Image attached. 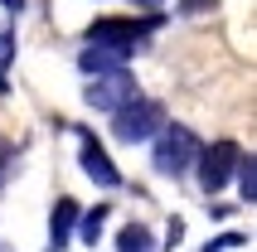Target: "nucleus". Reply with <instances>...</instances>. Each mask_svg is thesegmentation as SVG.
Instances as JSON below:
<instances>
[{
	"label": "nucleus",
	"mask_w": 257,
	"mask_h": 252,
	"mask_svg": "<svg viewBox=\"0 0 257 252\" xmlns=\"http://www.w3.org/2000/svg\"><path fill=\"white\" fill-rule=\"evenodd\" d=\"M141 92V83L131 78V68H107V73H87V92H83V102L92 107V112H116L121 102H131Z\"/></svg>",
	"instance_id": "4"
},
{
	"label": "nucleus",
	"mask_w": 257,
	"mask_h": 252,
	"mask_svg": "<svg viewBox=\"0 0 257 252\" xmlns=\"http://www.w3.org/2000/svg\"><path fill=\"white\" fill-rule=\"evenodd\" d=\"M10 160H15V146H10V141H5V136H0V170L10 165Z\"/></svg>",
	"instance_id": "14"
},
{
	"label": "nucleus",
	"mask_w": 257,
	"mask_h": 252,
	"mask_svg": "<svg viewBox=\"0 0 257 252\" xmlns=\"http://www.w3.org/2000/svg\"><path fill=\"white\" fill-rule=\"evenodd\" d=\"M209 247L214 252H233V247H247L243 233H218V238H209Z\"/></svg>",
	"instance_id": "12"
},
{
	"label": "nucleus",
	"mask_w": 257,
	"mask_h": 252,
	"mask_svg": "<svg viewBox=\"0 0 257 252\" xmlns=\"http://www.w3.org/2000/svg\"><path fill=\"white\" fill-rule=\"evenodd\" d=\"M233 180H238V194H243V204L252 209V204H257V160H252V151L238 155V170H233Z\"/></svg>",
	"instance_id": "9"
},
{
	"label": "nucleus",
	"mask_w": 257,
	"mask_h": 252,
	"mask_svg": "<svg viewBox=\"0 0 257 252\" xmlns=\"http://www.w3.org/2000/svg\"><path fill=\"white\" fill-rule=\"evenodd\" d=\"M112 116V131H116V141H126V146H141V141H151L160 131V121H165V107H160L156 97H136L131 102H121L116 112H107Z\"/></svg>",
	"instance_id": "3"
},
{
	"label": "nucleus",
	"mask_w": 257,
	"mask_h": 252,
	"mask_svg": "<svg viewBox=\"0 0 257 252\" xmlns=\"http://www.w3.org/2000/svg\"><path fill=\"white\" fill-rule=\"evenodd\" d=\"M0 5H5V15H10V20H15V15H25V0H0Z\"/></svg>",
	"instance_id": "15"
},
{
	"label": "nucleus",
	"mask_w": 257,
	"mask_h": 252,
	"mask_svg": "<svg viewBox=\"0 0 257 252\" xmlns=\"http://www.w3.org/2000/svg\"><path fill=\"white\" fill-rule=\"evenodd\" d=\"M165 25V15H102V20H92V25L83 29V44H92V49H107V54H116L121 63H131V58L141 54L146 44L156 39V29Z\"/></svg>",
	"instance_id": "1"
},
{
	"label": "nucleus",
	"mask_w": 257,
	"mask_h": 252,
	"mask_svg": "<svg viewBox=\"0 0 257 252\" xmlns=\"http://www.w3.org/2000/svg\"><path fill=\"white\" fill-rule=\"evenodd\" d=\"M107 213H112L107 204H92V209H78V223H73V228H78V238H83L87 247H97L102 228H107Z\"/></svg>",
	"instance_id": "8"
},
{
	"label": "nucleus",
	"mask_w": 257,
	"mask_h": 252,
	"mask_svg": "<svg viewBox=\"0 0 257 252\" xmlns=\"http://www.w3.org/2000/svg\"><path fill=\"white\" fill-rule=\"evenodd\" d=\"M214 5H218V0H180L175 10L185 15V20H194V15H209V10H214Z\"/></svg>",
	"instance_id": "13"
},
{
	"label": "nucleus",
	"mask_w": 257,
	"mask_h": 252,
	"mask_svg": "<svg viewBox=\"0 0 257 252\" xmlns=\"http://www.w3.org/2000/svg\"><path fill=\"white\" fill-rule=\"evenodd\" d=\"M116 247H126V252H151L156 247V233L146 223H126L121 233H116Z\"/></svg>",
	"instance_id": "10"
},
{
	"label": "nucleus",
	"mask_w": 257,
	"mask_h": 252,
	"mask_svg": "<svg viewBox=\"0 0 257 252\" xmlns=\"http://www.w3.org/2000/svg\"><path fill=\"white\" fill-rule=\"evenodd\" d=\"M78 160H83V175L102 189H121V170L112 165V155L102 151V141L92 131H78Z\"/></svg>",
	"instance_id": "6"
},
{
	"label": "nucleus",
	"mask_w": 257,
	"mask_h": 252,
	"mask_svg": "<svg viewBox=\"0 0 257 252\" xmlns=\"http://www.w3.org/2000/svg\"><path fill=\"white\" fill-rule=\"evenodd\" d=\"M5 87H10V83H5V73H0V92H5Z\"/></svg>",
	"instance_id": "17"
},
{
	"label": "nucleus",
	"mask_w": 257,
	"mask_h": 252,
	"mask_svg": "<svg viewBox=\"0 0 257 252\" xmlns=\"http://www.w3.org/2000/svg\"><path fill=\"white\" fill-rule=\"evenodd\" d=\"M194 155H199V136L180 121H160V131L151 136V165L156 175L165 180H180L189 165H194Z\"/></svg>",
	"instance_id": "2"
},
{
	"label": "nucleus",
	"mask_w": 257,
	"mask_h": 252,
	"mask_svg": "<svg viewBox=\"0 0 257 252\" xmlns=\"http://www.w3.org/2000/svg\"><path fill=\"white\" fill-rule=\"evenodd\" d=\"M238 155H243V146L238 141H214V146H199V155H194V180H199L204 194H218L223 184L233 180V170H238Z\"/></svg>",
	"instance_id": "5"
},
{
	"label": "nucleus",
	"mask_w": 257,
	"mask_h": 252,
	"mask_svg": "<svg viewBox=\"0 0 257 252\" xmlns=\"http://www.w3.org/2000/svg\"><path fill=\"white\" fill-rule=\"evenodd\" d=\"M73 223H78V199L63 194V199L54 204V213H49V247H68Z\"/></svg>",
	"instance_id": "7"
},
{
	"label": "nucleus",
	"mask_w": 257,
	"mask_h": 252,
	"mask_svg": "<svg viewBox=\"0 0 257 252\" xmlns=\"http://www.w3.org/2000/svg\"><path fill=\"white\" fill-rule=\"evenodd\" d=\"M15 63V20H5L0 25V73Z\"/></svg>",
	"instance_id": "11"
},
{
	"label": "nucleus",
	"mask_w": 257,
	"mask_h": 252,
	"mask_svg": "<svg viewBox=\"0 0 257 252\" xmlns=\"http://www.w3.org/2000/svg\"><path fill=\"white\" fill-rule=\"evenodd\" d=\"M131 5H141V10H160L165 0H131Z\"/></svg>",
	"instance_id": "16"
}]
</instances>
